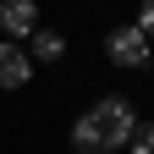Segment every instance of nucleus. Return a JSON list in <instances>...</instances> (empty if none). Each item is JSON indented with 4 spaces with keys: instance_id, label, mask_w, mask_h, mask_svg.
<instances>
[{
    "instance_id": "1",
    "label": "nucleus",
    "mask_w": 154,
    "mask_h": 154,
    "mask_svg": "<svg viewBox=\"0 0 154 154\" xmlns=\"http://www.w3.org/2000/svg\"><path fill=\"white\" fill-rule=\"evenodd\" d=\"M132 138H138V116H132L127 99H99L83 121L72 127V149L77 154H116V149H127Z\"/></svg>"
},
{
    "instance_id": "2",
    "label": "nucleus",
    "mask_w": 154,
    "mask_h": 154,
    "mask_svg": "<svg viewBox=\"0 0 154 154\" xmlns=\"http://www.w3.org/2000/svg\"><path fill=\"white\" fill-rule=\"evenodd\" d=\"M105 55L116 66H149V55H154V38L143 33V28H116L110 38H105Z\"/></svg>"
},
{
    "instance_id": "3",
    "label": "nucleus",
    "mask_w": 154,
    "mask_h": 154,
    "mask_svg": "<svg viewBox=\"0 0 154 154\" xmlns=\"http://www.w3.org/2000/svg\"><path fill=\"white\" fill-rule=\"evenodd\" d=\"M33 77V55L22 44H0V88H22Z\"/></svg>"
},
{
    "instance_id": "4",
    "label": "nucleus",
    "mask_w": 154,
    "mask_h": 154,
    "mask_svg": "<svg viewBox=\"0 0 154 154\" xmlns=\"http://www.w3.org/2000/svg\"><path fill=\"white\" fill-rule=\"evenodd\" d=\"M0 28H6L11 38H33V33H38V11H33V0H6V6H0Z\"/></svg>"
},
{
    "instance_id": "5",
    "label": "nucleus",
    "mask_w": 154,
    "mask_h": 154,
    "mask_svg": "<svg viewBox=\"0 0 154 154\" xmlns=\"http://www.w3.org/2000/svg\"><path fill=\"white\" fill-rule=\"evenodd\" d=\"M61 55H66V38L61 33H50V28L33 33V61H61Z\"/></svg>"
},
{
    "instance_id": "6",
    "label": "nucleus",
    "mask_w": 154,
    "mask_h": 154,
    "mask_svg": "<svg viewBox=\"0 0 154 154\" xmlns=\"http://www.w3.org/2000/svg\"><path fill=\"white\" fill-rule=\"evenodd\" d=\"M132 154H154V127H138V138H132Z\"/></svg>"
},
{
    "instance_id": "7",
    "label": "nucleus",
    "mask_w": 154,
    "mask_h": 154,
    "mask_svg": "<svg viewBox=\"0 0 154 154\" xmlns=\"http://www.w3.org/2000/svg\"><path fill=\"white\" fill-rule=\"evenodd\" d=\"M138 28H143V33L154 38V0H149V6H143V17H138Z\"/></svg>"
},
{
    "instance_id": "8",
    "label": "nucleus",
    "mask_w": 154,
    "mask_h": 154,
    "mask_svg": "<svg viewBox=\"0 0 154 154\" xmlns=\"http://www.w3.org/2000/svg\"><path fill=\"white\" fill-rule=\"evenodd\" d=\"M149 66H154V55H149Z\"/></svg>"
}]
</instances>
